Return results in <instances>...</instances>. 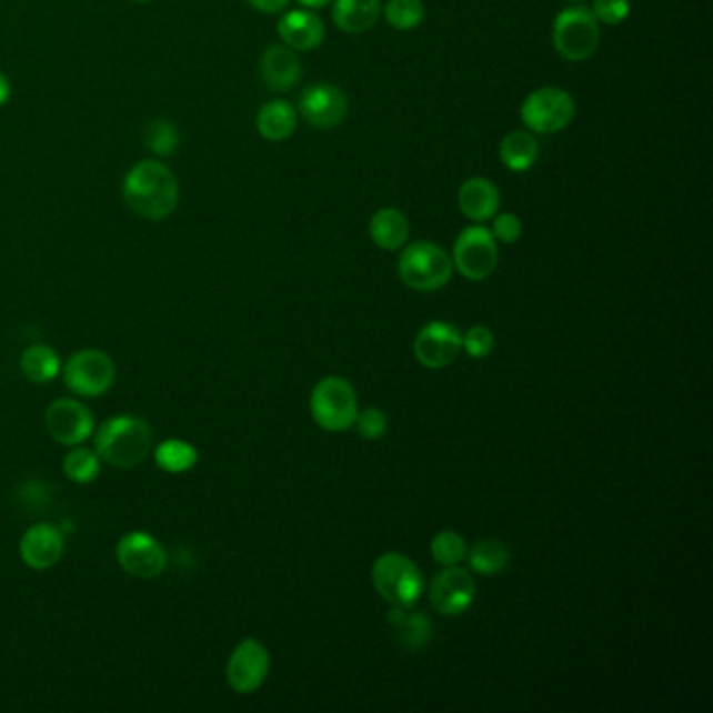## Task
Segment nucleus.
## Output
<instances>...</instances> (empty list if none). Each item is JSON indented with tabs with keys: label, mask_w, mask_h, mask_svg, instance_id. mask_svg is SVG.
Instances as JSON below:
<instances>
[{
	"label": "nucleus",
	"mask_w": 713,
	"mask_h": 713,
	"mask_svg": "<svg viewBox=\"0 0 713 713\" xmlns=\"http://www.w3.org/2000/svg\"><path fill=\"white\" fill-rule=\"evenodd\" d=\"M122 197L134 214L151 222H161L179 208V179L161 161H139L125 172Z\"/></svg>",
	"instance_id": "1"
},
{
	"label": "nucleus",
	"mask_w": 713,
	"mask_h": 713,
	"mask_svg": "<svg viewBox=\"0 0 713 713\" xmlns=\"http://www.w3.org/2000/svg\"><path fill=\"white\" fill-rule=\"evenodd\" d=\"M151 450L153 429L144 419L132 414L108 419L94 435V452L101 461L118 469H132L143 463Z\"/></svg>",
	"instance_id": "2"
},
{
	"label": "nucleus",
	"mask_w": 713,
	"mask_h": 713,
	"mask_svg": "<svg viewBox=\"0 0 713 713\" xmlns=\"http://www.w3.org/2000/svg\"><path fill=\"white\" fill-rule=\"evenodd\" d=\"M371 578L376 592L392 606L411 609L425 592V578L406 554H381L373 565Z\"/></svg>",
	"instance_id": "3"
},
{
	"label": "nucleus",
	"mask_w": 713,
	"mask_h": 713,
	"mask_svg": "<svg viewBox=\"0 0 713 713\" xmlns=\"http://www.w3.org/2000/svg\"><path fill=\"white\" fill-rule=\"evenodd\" d=\"M310 412L317 425L324 431L341 433L354 428L358 400L352 383L343 376L321 379L310 395Z\"/></svg>",
	"instance_id": "4"
},
{
	"label": "nucleus",
	"mask_w": 713,
	"mask_h": 713,
	"mask_svg": "<svg viewBox=\"0 0 713 713\" xmlns=\"http://www.w3.org/2000/svg\"><path fill=\"white\" fill-rule=\"evenodd\" d=\"M400 279L414 291H438L452 279L454 264L446 251L429 241H416L400 255Z\"/></svg>",
	"instance_id": "5"
},
{
	"label": "nucleus",
	"mask_w": 713,
	"mask_h": 713,
	"mask_svg": "<svg viewBox=\"0 0 713 713\" xmlns=\"http://www.w3.org/2000/svg\"><path fill=\"white\" fill-rule=\"evenodd\" d=\"M599 21L584 7L565 9L554 19V49L570 61H584L592 57L599 47Z\"/></svg>",
	"instance_id": "6"
},
{
	"label": "nucleus",
	"mask_w": 713,
	"mask_h": 713,
	"mask_svg": "<svg viewBox=\"0 0 713 713\" xmlns=\"http://www.w3.org/2000/svg\"><path fill=\"white\" fill-rule=\"evenodd\" d=\"M63 379L70 392L80 398H99L116 381V364L103 350H82L63 366Z\"/></svg>",
	"instance_id": "7"
},
{
	"label": "nucleus",
	"mask_w": 713,
	"mask_h": 713,
	"mask_svg": "<svg viewBox=\"0 0 713 713\" xmlns=\"http://www.w3.org/2000/svg\"><path fill=\"white\" fill-rule=\"evenodd\" d=\"M452 264L469 281H483L499 267V245L485 227L464 229L454 243Z\"/></svg>",
	"instance_id": "8"
},
{
	"label": "nucleus",
	"mask_w": 713,
	"mask_h": 713,
	"mask_svg": "<svg viewBox=\"0 0 713 713\" xmlns=\"http://www.w3.org/2000/svg\"><path fill=\"white\" fill-rule=\"evenodd\" d=\"M575 116V103L570 92L554 87L538 89L523 101L521 120L532 132L553 134L571 124Z\"/></svg>",
	"instance_id": "9"
},
{
	"label": "nucleus",
	"mask_w": 713,
	"mask_h": 713,
	"mask_svg": "<svg viewBox=\"0 0 713 713\" xmlns=\"http://www.w3.org/2000/svg\"><path fill=\"white\" fill-rule=\"evenodd\" d=\"M120 568L139 580H153L165 570L168 554L158 538L147 532H130L116 546Z\"/></svg>",
	"instance_id": "10"
},
{
	"label": "nucleus",
	"mask_w": 713,
	"mask_h": 713,
	"mask_svg": "<svg viewBox=\"0 0 713 713\" xmlns=\"http://www.w3.org/2000/svg\"><path fill=\"white\" fill-rule=\"evenodd\" d=\"M414 356L421 366L440 371L450 366L463 350L461 331L446 321L428 322L414 339Z\"/></svg>",
	"instance_id": "11"
},
{
	"label": "nucleus",
	"mask_w": 713,
	"mask_h": 713,
	"mask_svg": "<svg viewBox=\"0 0 713 713\" xmlns=\"http://www.w3.org/2000/svg\"><path fill=\"white\" fill-rule=\"evenodd\" d=\"M270 655L267 646L255 639H243L234 646L227 665V680L234 693L250 695L267 682Z\"/></svg>",
	"instance_id": "12"
},
{
	"label": "nucleus",
	"mask_w": 713,
	"mask_h": 713,
	"mask_svg": "<svg viewBox=\"0 0 713 713\" xmlns=\"http://www.w3.org/2000/svg\"><path fill=\"white\" fill-rule=\"evenodd\" d=\"M44 423L51 438L61 446H80L94 431L92 412L73 398L54 400L53 404L47 409Z\"/></svg>",
	"instance_id": "13"
},
{
	"label": "nucleus",
	"mask_w": 713,
	"mask_h": 713,
	"mask_svg": "<svg viewBox=\"0 0 713 713\" xmlns=\"http://www.w3.org/2000/svg\"><path fill=\"white\" fill-rule=\"evenodd\" d=\"M475 580L469 571L450 565L440 571L429 584V601L433 609L446 617L464 613L475 601Z\"/></svg>",
	"instance_id": "14"
},
{
	"label": "nucleus",
	"mask_w": 713,
	"mask_h": 713,
	"mask_svg": "<svg viewBox=\"0 0 713 713\" xmlns=\"http://www.w3.org/2000/svg\"><path fill=\"white\" fill-rule=\"evenodd\" d=\"M300 113L314 128H335L348 116V99L333 84H314L300 97Z\"/></svg>",
	"instance_id": "15"
},
{
	"label": "nucleus",
	"mask_w": 713,
	"mask_h": 713,
	"mask_svg": "<svg viewBox=\"0 0 713 713\" xmlns=\"http://www.w3.org/2000/svg\"><path fill=\"white\" fill-rule=\"evenodd\" d=\"M63 546L66 542L59 528H54L51 523H37L21 535L19 554L30 570H51L59 563Z\"/></svg>",
	"instance_id": "16"
},
{
	"label": "nucleus",
	"mask_w": 713,
	"mask_h": 713,
	"mask_svg": "<svg viewBox=\"0 0 713 713\" xmlns=\"http://www.w3.org/2000/svg\"><path fill=\"white\" fill-rule=\"evenodd\" d=\"M260 73L268 89L287 92L300 82L302 61L295 51L285 44H272L260 59Z\"/></svg>",
	"instance_id": "17"
},
{
	"label": "nucleus",
	"mask_w": 713,
	"mask_h": 713,
	"mask_svg": "<svg viewBox=\"0 0 713 713\" xmlns=\"http://www.w3.org/2000/svg\"><path fill=\"white\" fill-rule=\"evenodd\" d=\"M279 37L285 42V47L293 51H312L321 47L324 40V23L319 16L305 9L289 11L279 19Z\"/></svg>",
	"instance_id": "18"
},
{
	"label": "nucleus",
	"mask_w": 713,
	"mask_h": 713,
	"mask_svg": "<svg viewBox=\"0 0 713 713\" xmlns=\"http://www.w3.org/2000/svg\"><path fill=\"white\" fill-rule=\"evenodd\" d=\"M459 208L469 220L483 222L494 218L500 208L499 187L488 179H469L459 191Z\"/></svg>",
	"instance_id": "19"
},
{
	"label": "nucleus",
	"mask_w": 713,
	"mask_h": 713,
	"mask_svg": "<svg viewBox=\"0 0 713 713\" xmlns=\"http://www.w3.org/2000/svg\"><path fill=\"white\" fill-rule=\"evenodd\" d=\"M388 622L395 632V639L406 651H421L431 641L433 625L423 613H414L406 606H393L388 615Z\"/></svg>",
	"instance_id": "20"
},
{
	"label": "nucleus",
	"mask_w": 713,
	"mask_h": 713,
	"mask_svg": "<svg viewBox=\"0 0 713 713\" xmlns=\"http://www.w3.org/2000/svg\"><path fill=\"white\" fill-rule=\"evenodd\" d=\"M381 13L379 0H335L333 21L345 34H362L371 30Z\"/></svg>",
	"instance_id": "21"
},
{
	"label": "nucleus",
	"mask_w": 713,
	"mask_h": 713,
	"mask_svg": "<svg viewBox=\"0 0 713 713\" xmlns=\"http://www.w3.org/2000/svg\"><path fill=\"white\" fill-rule=\"evenodd\" d=\"M298 125V113L287 101H270L255 116V128L270 143L287 141Z\"/></svg>",
	"instance_id": "22"
},
{
	"label": "nucleus",
	"mask_w": 713,
	"mask_h": 713,
	"mask_svg": "<svg viewBox=\"0 0 713 713\" xmlns=\"http://www.w3.org/2000/svg\"><path fill=\"white\" fill-rule=\"evenodd\" d=\"M371 239L376 248L381 250L395 251L402 245H406L409 234H411V224L406 215L393 208H383L371 218Z\"/></svg>",
	"instance_id": "23"
},
{
	"label": "nucleus",
	"mask_w": 713,
	"mask_h": 713,
	"mask_svg": "<svg viewBox=\"0 0 713 713\" xmlns=\"http://www.w3.org/2000/svg\"><path fill=\"white\" fill-rule=\"evenodd\" d=\"M19 366H21V373L32 381V383H51L54 376L61 373V360H59V354L54 352L53 348L44 345V343H37V345H30L23 354H21V360H19Z\"/></svg>",
	"instance_id": "24"
},
{
	"label": "nucleus",
	"mask_w": 713,
	"mask_h": 713,
	"mask_svg": "<svg viewBox=\"0 0 713 713\" xmlns=\"http://www.w3.org/2000/svg\"><path fill=\"white\" fill-rule=\"evenodd\" d=\"M540 147L530 132H511L500 143V160L511 172H528L538 160Z\"/></svg>",
	"instance_id": "25"
},
{
	"label": "nucleus",
	"mask_w": 713,
	"mask_h": 713,
	"mask_svg": "<svg viewBox=\"0 0 713 713\" xmlns=\"http://www.w3.org/2000/svg\"><path fill=\"white\" fill-rule=\"evenodd\" d=\"M153 459L161 471L177 475V473H187L195 466L199 461V452L193 444L179 440V438H172V440L161 442L160 446L153 450Z\"/></svg>",
	"instance_id": "26"
},
{
	"label": "nucleus",
	"mask_w": 713,
	"mask_h": 713,
	"mask_svg": "<svg viewBox=\"0 0 713 713\" xmlns=\"http://www.w3.org/2000/svg\"><path fill=\"white\" fill-rule=\"evenodd\" d=\"M466 556L471 570L482 575H494L509 565V549L494 538L480 540L471 551H466Z\"/></svg>",
	"instance_id": "27"
},
{
	"label": "nucleus",
	"mask_w": 713,
	"mask_h": 713,
	"mask_svg": "<svg viewBox=\"0 0 713 713\" xmlns=\"http://www.w3.org/2000/svg\"><path fill=\"white\" fill-rule=\"evenodd\" d=\"M63 473L73 483H92L101 473V456L82 444L72 446L68 456L63 459Z\"/></svg>",
	"instance_id": "28"
},
{
	"label": "nucleus",
	"mask_w": 713,
	"mask_h": 713,
	"mask_svg": "<svg viewBox=\"0 0 713 713\" xmlns=\"http://www.w3.org/2000/svg\"><path fill=\"white\" fill-rule=\"evenodd\" d=\"M180 134L177 125L168 120H153L144 130V147L160 155V158H170L179 151Z\"/></svg>",
	"instance_id": "29"
},
{
	"label": "nucleus",
	"mask_w": 713,
	"mask_h": 713,
	"mask_svg": "<svg viewBox=\"0 0 713 713\" xmlns=\"http://www.w3.org/2000/svg\"><path fill=\"white\" fill-rule=\"evenodd\" d=\"M385 19L395 30H414L425 19L423 0H388Z\"/></svg>",
	"instance_id": "30"
},
{
	"label": "nucleus",
	"mask_w": 713,
	"mask_h": 713,
	"mask_svg": "<svg viewBox=\"0 0 713 713\" xmlns=\"http://www.w3.org/2000/svg\"><path fill=\"white\" fill-rule=\"evenodd\" d=\"M431 554L435 559V563L450 568V565H459L466 556V542L463 535L452 530H444L433 538L431 542Z\"/></svg>",
	"instance_id": "31"
},
{
	"label": "nucleus",
	"mask_w": 713,
	"mask_h": 713,
	"mask_svg": "<svg viewBox=\"0 0 713 713\" xmlns=\"http://www.w3.org/2000/svg\"><path fill=\"white\" fill-rule=\"evenodd\" d=\"M463 350L471 358L490 356L494 350V333L483 324L466 329L463 335Z\"/></svg>",
	"instance_id": "32"
},
{
	"label": "nucleus",
	"mask_w": 713,
	"mask_h": 713,
	"mask_svg": "<svg viewBox=\"0 0 713 713\" xmlns=\"http://www.w3.org/2000/svg\"><path fill=\"white\" fill-rule=\"evenodd\" d=\"M354 425H356L360 438L373 442V440H379V438L385 435V431H388V416H385V412L379 411V409H366V411L362 412L358 411Z\"/></svg>",
	"instance_id": "33"
},
{
	"label": "nucleus",
	"mask_w": 713,
	"mask_h": 713,
	"mask_svg": "<svg viewBox=\"0 0 713 713\" xmlns=\"http://www.w3.org/2000/svg\"><path fill=\"white\" fill-rule=\"evenodd\" d=\"M630 13V0H594L592 16L606 26H620Z\"/></svg>",
	"instance_id": "34"
},
{
	"label": "nucleus",
	"mask_w": 713,
	"mask_h": 713,
	"mask_svg": "<svg viewBox=\"0 0 713 713\" xmlns=\"http://www.w3.org/2000/svg\"><path fill=\"white\" fill-rule=\"evenodd\" d=\"M521 232H523V227H521V220H519L518 215H496L494 227H492V234H494V239H496V241H500V243H506V245L518 243Z\"/></svg>",
	"instance_id": "35"
},
{
	"label": "nucleus",
	"mask_w": 713,
	"mask_h": 713,
	"mask_svg": "<svg viewBox=\"0 0 713 713\" xmlns=\"http://www.w3.org/2000/svg\"><path fill=\"white\" fill-rule=\"evenodd\" d=\"M251 9L260 13H279L283 11L291 0H245Z\"/></svg>",
	"instance_id": "36"
},
{
	"label": "nucleus",
	"mask_w": 713,
	"mask_h": 713,
	"mask_svg": "<svg viewBox=\"0 0 713 713\" xmlns=\"http://www.w3.org/2000/svg\"><path fill=\"white\" fill-rule=\"evenodd\" d=\"M11 82H9V78L4 76V73H0V108L2 106H7L9 103V99H11Z\"/></svg>",
	"instance_id": "37"
},
{
	"label": "nucleus",
	"mask_w": 713,
	"mask_h": 713,
	"mask_svg": "<svg viewBox=\"0 0 713 713\" xmlns=\"http://www.w3.org/2000/svg\"><path fill=\"white\" fill-rule=\"evenodd\" d=\"M302 2L303 7H310V9H322V7H327L331 0H300Z\"/></svg>",
	"instance_id": "38"
},
{
	"label": "nucleus",
	"mask_w": 713,
	"mask_h": 713,
	"mask_svg": "<svg viewBox=\"0 0 713 713\" xmlns=\"http://www.w3.org/2000/svg\"><path fill=\"white\" fill-rule=\"evenodd\" d=\"M132 2H139V4H147V2H153V0H132Z\"/></svg>",
	"instance_id": "39"
}]
</instances>
